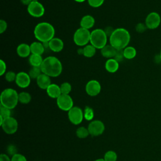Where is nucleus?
<instances>
[{"instance_id": "1", "label": "nucleus", "mask_w": 161, "mask_h": 161, "mask_svg": "<svg viewBox=\"0 0 161 161\" xmlns=\"http://www.w3.org/2000/svg\"><path fill=\"white\" fill-rule=\"evenodd\" d=\"M40 68L43 74L52 77H58L62 71L61 62L54 56H49L43 59Z\"/></svg>"}, {"instance_id": "2", "label": "nucleus", "mask_w": 161, "mask_h": 161, "mask_svg": "<svg viewBox=\"0 0 161 161\" xmlns=\"http://www.w3.org/2000/svg\"><path fill=\"white\" fill-rule=\"evenodd\" d=\"M130 41V33L127 30L123 28L115 29L113 34L109 37L110 45L116 49H124L128 47Z\"/></svg>"}, {"instance_id": "3", "label": "nucleus", "mask_w": 161, "mask_h": 161, "mask_svg": "<svg viewBox=\"0 0 161 161\" xmlns=\"http://www.w3.org/2000/svg\"><path fill=\"white\" fill-rule=\"evenodd\" d=\"M34 35L40 42L50 41L55 35V29L49 23L42 22L37 24L34 29Z\"/></svg>"}, {"instance_id": "4", "label": "nucleus", "mask_w": 161, "mask_h": 161, "mask_svg": "<svg viewBox=\"0 0 161 161\" xmlns=\"http://www.w3.org/2000/svg\"><path fill=\"white\" fill-rule=\"evenodd\" d=\"M0 100L1 106L12 109L16 106L19 101L18 94L12 88L5 89L1 94Z\"/></svg>"}, {"instance_id": "5", "label": "nucleus", "mask_w": 161, "mask_h": 161, "mask_svg": "<svg viewBox=\"0 0 161 161\" xmlns=\"http://www.w3.org/2000/svg\"><path fill=\"white\" fill-rule=\"evenodd\" d=\"M108 36L105 33L104 30L95 29L91 32L90 43L96 48L102 49L106 45Z\"/></svg>"}, {"instance_id": "6", "label": "nucleus", "mask_w": 161, "mask_h": 161, "mask_svg": "<svg viewBox=\"0 0 161 161\" xmlns=\"http://www.w3.org/2000/svg\"><path fill=\"white\" fill-rule=\"evenodd\" d=\"M91 38V33L89 30L79 28L77 29L73 36L74 42L78 46H85L89 42H90Z\"/></svg>"}, {"instance_id": "7", "label": "nucleus", "mask_w": 161, "mask_h": 161, "mask_svg": "<svg viewBox=\"0 0 161 161\" xmlns=\"http://www.w3.org/2000/svg\"><path fill=\"white\" fill-rule=\"evenodd\" d=\"M161 23V18L160 14L155 11L150 13L145 18V24L147 28L150 30H155L157 28Z\"/></svg>"}, {"instance_id": "8", "label": "nucleus", "mask_w": 161, "mask_h": 161, "mask_svg": "<svg viewBox=\"0 0 161 161\" xmlns=\"http://www.w3.org/2000/svg\"><path fill=\"white\" fill-rule=\"evenodd\" d=\"M68 118L72 124L77 125L82 121L84 114L80 108L77 106H73L68 111Z\"/></svg>"}, {"instance_id": "9", "label": "nucleus", "mask_w": 161, "mask_h": 161, "mask_svg": "<svg viewBox=\"0 0 161 161\" xmlns=\"http://www.w3.org/2000/svg\"><path fill=\"white\" fill-rule=\"evenodd\" d=\"M3 130L7 134H13L18 130V122L13 117H9L4 119L3 123L1 125Z\"/></svg>"}, {"instance_id": "10", "label": "nucleus", "mask_w": 161, "mask_h": 161, "mask_svg": "<svg viewBox=\"0 0 161 161\" xmlns=\"http://www.w3.org/2000/svg\"><path fill=\"white\" fill-rule=\"evenodd\" d=\"M73 100L69 94H62L57 99V104L62 111H69L73 107Z\"/></svg>"}, {"instance_id": "11", "label": "nucleus", "mask_w": 161, "mask_h": 161, "mask_svg": "<svg viewBox=\"0 0 161 161\" xmlns=\"http://www.w3.org/2000/svg\"><path fill=\"white\" fill-rule=\"evenodd\" d=\"M28 13L33 17L40 18L44 14L45 8L42 3L38 1H32L27 8Z\"/></svg>"}, {"instance_id": "12", "label": "nucleus", "mask_w": 161, "mask_h": 161, "mask_svg": "<svg viewBox=\"0 0 161 161\" xmlns=\"http://www.w3.org/2000/svg\"><path fill=\"white\" fill-rule=\"evenodd\" d=\"M88 131L92 136H96L101 135L105 129L104 123L100 120L92 121L88 125Z\"/></svg>"}, {"instance_id": "13", "label": "nucleus", "mask_w": 161, "mask_h": 161, "mask_svg": "<svg viewBox=\"0 0 161 161\" xmlns=\"http://www.w3.org/2000/svg\"><path fill=\"white\" fill-rule=\"evenodd\" d=\"M101 90V84L96 80H91L86 85V91L91 96H97L100 93Z\"/></svg>"}, {"instance_id": "14", "label": "nucleus", "mask_w": 161, "mask_h": 161, "mask_svg": "<svg viewBox=\"0 0 161 161\" xmlns=\"http://www.w3.org/2000/svg\"><path fill=\"white\" fill-rule=\"evenodd\" d=\"M31 82V78L28 73L19 72L16 74L15 82L16 85L21 88H26L29 86Z\"/></svg>"}, {"instance_id": "15", "label": "nucleus", "mask_w": 161, "mask_h": 161, "mask_svg": "<svg viewBox=\"0 0 161 161\" xmlns=\"http://www.w3.org/2000/svg\"><path fill=\"white\" fill-rule=\"evenodd\" d=\"M49 48L54 52H59L62 51L64 48L63 41L58 38L54 37L48 42Z\"/></svg>"}, {"instance_id": "16", "label": "nucleus", "mask_w": 161, "mask_h": 161, "mask_svg": "<svg viewBox=\"0 0 161 161\" xmlns=\"http://www.w3.org/2000/svg\"><path fill=\"white\" fill-rule=\"evenodd\" d=\"M36 83L38 86L42 89H47L51 84L50 77L42 73L36 79Z\"/></svg>"}, {"instance_id": "17", "label": "nucleus", "mask_w": 161, "mask_h": 161, "mask_svg": "<svg viewBox=\"0 0 161 161\" xmlns=\"http://www.w3.org/2000/svg\"><path fill=\"white\" fill-rule=\"evenodd\" d=\"M46 91L48 96L54 99H57L62 94L60 86L55 84H51Z\"/></svg>"}, {"instance_id": "18", "label": "nucleus", "mask_w": 161, "mask_h": 161, "mask_svg": "<svg viewBox=\"0 0 161 161\" xmlns=\"http://www.w3.org/2000/svg\"><path fill=\"white\" fill-rule=\"evenodd\" d=\"M16 52L18 55L22 58H25L28 57L30 55L31 50H30V45L26 43H21L19 44L17 48Z\"/></svg>"}, {"instance_id": "19", "label": "nucleus", "mask_w": 161, "mask_h": 161, "mask_svg": "<svg viewBox=\"0 0 161 161\" xmlns=\"http://www.w3.org/2000/svg\"><path fill=\"white\" fill-rule=\"evenodd\" d=\"M94 23L95 19L92 16L86 15L82 18L80 22V25L81 28L89 30L94 26Z\"/></svg>"}, {"instance_id": "20", "label": "nucleus", "mask_w": 161, "mask_h": 161, "mask_svg": "<svg viewBox=\"0 0 161 161\" xmlns=\"http://www.w3.org/2000/svg\"><path fill=\"white\" fill-rule=\"evenodd\" d=\"M119 68V62L113 58H109L105 63L106 70L110 73L116 72Z\"/></svg>"}, {"instance_id": "21", "label": "nucleus", "mask_w": 161, "mask_h": 161, "mask_svg": "<svg viewBox=\"0 0 161 161\" xmlns=\"http://www.w3.org/2000/svg\"><path fill=\"white\" fill-rule=\"evenodd\" d=\"M45 47L40 42H34L30 45L31 53L42 55L45 51Z\"/></svg>"}, {"instance_id": "22", "label": "nucleus", "mask_w": 161, "mask_h": 161, "mask_svg": "<svg viewBox=\"0 0 161 161\" xmlns=\"http://www.w3.org/2000/svg\"><path fill=\"white\" fill-rule=\"evenodd\" d=\"M101 53L104 57L111 58H113L115 55L116 48L111 45H106L101 49Z\"/></svg>"}, {"instance_id": "23", "label": "nucleus", "mask_w": 161, "mask_h": 161, "mask_svg": "<svg viewBox=\"0 0 161 161\" xmlns=\"http://www.w3.org/2000/svg\"><path fill=\"white\" fill-rule=\"evenodd\" d=\"M43 60L41 55L31 53L29 57V62L32 67H40Z\"/></svg>"}, {"instance_id": "24", "label": "nucleus", "mask_w": 161, "mask_h": 161, "mask_svg": "<svg viewBox=\"0 0 161 161\" xmlns=\"http://www.w3.org/2000/svg\"><path fill=\"white\" fill-rule=\"evenodd\" d=\"M124 57L125 58L131 60L135 57L136 55V50L133 47H126L123 49Z\"/></svg>"}, {"instance_id": "25", "label": "nucleus", "mask_w": 161, "mask_h": 161, "mask_svg": "<svg viewBox=\"0 0 161 161\" xmlns=\"http://www.w3.org/2000/svg\"><path fill=\"white\" fill-rule=\"evenodd\" d=\"M84 54L83 55L87 58H91L93 57L96 53V48L91 45H87L84 48Z\"/></svg>"}, {"instance_id": "26", "label": "nucleus", "mask_w": 161, "mask_h": 161, "mask_svg": "<svg viewBox=\"0 0 161 161\" xmlns=\"http://www.w3.org/2000/svg\"><path fill=\"white\" fill-rule=\"evenodd\" d=\"M31 99V95L26 92H21L18 94V100L22 104H28Z\"/></svg>"}, {"instance_id": "27", "label": "nucleus", "mask_w": 161, "mask_h": 161, "mask_svg": "<svg viewBox=\"0 0 161 161\" xmlns=\"http://www.w3.org/2000/svg\"><path fill=\"white\" fill-rule=\"evenodd\" d=\"M42 70L40 67H32L29 72H28V75H30L31 79H37L39 75L42 74Z\"/></svg>"}, {"instance_id": "28", "label": "nucleus", "mask_w": 161, "mask_h": 161, "mask_svg": "<svg viewBox=\"0 0 161 161\" xmlns=\"http://www.w3.org/2000/svg\"><path fill=\"white\" fill-rule=\"evenodd\" d=\"M89 132L87 128H86L84 126L79 127L76 130V135L79 138H85L88 136Z\"/></svg>"}, {"instance_id": "29", "label": "nucleus", "mask_w": 161, "mask_h": 161, "mask_svg": "<svg viewBox=\"0 0 161 161\" xmlns=\"http://www.w3.org/2000/svg\"><path fill=\"white\" fill-rule=\"evenodd\" d=\"M104 160L105 161H116L117 154L113 150H109L104 154Z\"/></svg>"}, {"instance_id": "30", "label": "nucleus", "mask_w": 161, "mask_h": 161, "mask_svg": "<svg viewBox=\"0 0 161 161\" xmlns=\"http://www.w3.org/2000/svg\"><path fill=\"white\" fill-rule=\"evenodd\" d=\"M60 87L61 93L64 94H69L72 90V86L70 84H69L67 82L62 83L60 85Z\"/></svg>"}, {"instance_id": "31", "label": "nucleus", "mask_w": 161, "mask_h": 161, "mask_svg": "<svg viewBox=\"0 0 161 161\" xmlns=\"http://www.w3.org/2000/svg\"><path fill=\"white\" fill-rule=\"evenodd\" d=\"M0 116L3 118L4 119L10 117L11 116V109L1 105V107H0Z\"/></svg>"}, {"instance_id": "32", "label": "nucleus", "mask_w": 161, "mask_h": 161, "mask_svg": "<svg viewBox=\"0 0 161 161\" xmlns=\"http://www.w3.org/2000/svg\"><path fill=\"white\" fill-rule=\"evenodd\" d=\"M84 116L86 118V119H87L88 121L91 120L94 117V111H93L92 109L88 106L86 107Z\"/></svg>"}, {"instance_id": "33", "label": "nucleus", "mask_w": 161, "mask_h": 161, "mask_svg": "<svg viewBox=\"0 0 161 161\" xmlns=\"http://www.w3.org/2000/svg\"><path fill=\"white\" fill-rule=\"evenodd\" d=\"M124 58L125 57L123 53V49H116V53L113 58L115 59L117 62H120L123 60Z\"/></svg>"}, {"instance_id": "34", "label": "nucleus", "mask_w": 161, "mask_h": 161, "mask_svg": "<svg viewBox=\"0 0 161 161\" xmlns=\"http://www.w3.org/2000/svg\"><path fill=\"white\" fill-rule=\"evenodd\" d=\"M16 74L13 71H8L5 74V79L8 82H13L16 80Z\"/></svg>"}, {"instance_id": "35", "label": "nucleus", "mask_w": 161, "mask_h": 161, "mask_svg": "<svg viewBox=\"0 0 161 161\" xmlns=\"http://www.w3.org/2000/svg\"><path fill=\"white\" fill-rule=\"evenodd\" d=\"M104 1V0H87L89 4L92 8H98L101 6Z\"/></svg>"}, {"instance_id": "36", "label": "nucleus", "mask_w": 161, "mask_h": 161, "mask_svg": "<svg viewBox=\"0 0 161 161\" xmlns=\"http://www.w3.org/2000/svg\"><path fill=\"white\" fill-rule=\"evenodd\" d=\"M147 29V27L145 24L143 23H138L136 26H135V30L138 33H142L145 31V30Z\"/></svg>"}, {"instance_id": "37", "label": "nucleus", "mask_w": 161, "mask_h": 161, "mask_svg": "<svg viewBox=\"0 0 161 161\" xmlns=\"http://www.w3.org/2000/svg\"><path fill=\"white\" fill-rule=\"evenodd\" d=\"M11 161H27L26 157L19 153H16L11 157Z\"/></svg>"}, {"instance_id": "38", "label": "nucleus", "mask_w": 161, "mask_h": 161, "mask_svg": "<svg viewBox=\"0 0 161 161\" xmlns=\"http://www.w3.org/2000/svg\"><path fill=\"white\" fill-rule=\"evenodd\" d=\"M6 70V64L3 60H0V75H3L5 74Z\"/></svg>"}, {"instance_id": "39", "label": "nucleus", "mask_w": 161, "mask_h": 161, "mask_svg": "<svg viewBox=\"0 0 161 161\" xmlns=\"http://www.w3.org/2000/svg\"><path fill=\"white\" fill-rule=\"evenodd\" d=\"M7 151H8V153L9 155H11L12 156L14 155V154L17 153H16L17 152V148L14 145H10L8 146Z\"/></svg>"}, {"instance_id": "40", "label": "nucleus", "mask_w": 161, "mask_h": 161, "mask_svg": "<svg viewBox=\"0 0 161 161\" xmlns=\"http://www.w3.org/2000/svg\"><path fill=\"white\" fill-rule=\"evenodd\" d=\"M8 25L6 21L3 19L0 20V33H3L7 29Z\"/></svg>"}, {"instance_id": "41", "label": "nucleus", "mask_w": 161, "mask_h": 161, "mask_svg": "<svg viewBox=\"0 0 161 161\" xmlns=\"http://www.w3.org/2000/svg\"><path fill=\"white\" fill-rule=\"evenodd\" d=\"M114 30H115V29H114L111 26H107L104 30V31L105 33L106 34L107 36H109V37L111 36V35L113 34V33L114 32Z\"/></svg>"}, {"instance_id": "42", "label": "nucleus", "mask_w": 161, "mask_h": 161, "mask_svg": "<svg viewBox=\"0 0 161 161\" xmlns=\"http://www.w3.org/2000/svg\"><path fill=\"white\" fill-rule=\"evenodd\" d=\"M0 161H11V159H10L8 155L2 153L0 155Z\"/></svg>"}, {"instance_id": "43", "label": "nucleus", "mask_w": 161, "mask_h": 161, "mask_svg": "<svg viewBox=\"0 0 161 161\" xmlns=\"http://www.w3.org/2000/svg\"><path fill=\"white\" fill-rule=\"evenodd\" d=\"M20 1L23 4L27 5V6H28L32 2V0H20Z\"/></svg>"}, {"instance_id": "44", "label": "nucleus", "mask_w": 161, "mask_h": 161, "mask_svg": "<svg viewBox=\"0 0 161 161\" xmlns=\"http://www.w3.org/2000/svg\"><path fill=\"white\" fill-rule=\"evenodd\" d=\"M77 53H78L79 55H83L84 54V49H83V48H79L77 50Z\"/></svg>"}, {"instance_id": "45", "label": "nucleus", "mask_w": 161, "mask_h": 161, "mask_svg": "<svg viewBox=\"0 0 161 161\" xmlns=\"http://www.w3.org/2000/svg\"><path fill=\"white\" fill-rule=\"evenodd\" d=\"M74 1H76V2H77V3H82V2L85 1L86 0H74Z\"/></svg>"}, {"instance_id": "46", "label": "nucleus", "mask_w": 161, "mask_h": 161, "mask_svg": "<svg viewBox=\"0 0 161 161\" xmlns=\"http://www.w3.org/2000/svg\"><path fill=\"white\" fill-rule=\"evenodd\" d=\"M94 161H105V160H104V158H98V159L95 160Z\"/></svg>"}, {"instance_id": "47", "label": "nucleus", "mask_w": 161, "mask_h": 161, "mask_svg": "<svg viewBox=\"0 0 161 161\" xmlns=\"http://www.w3.org/2000/svg\"><path fill=\"white\" fill-rule=\"evenodd\" d=\"M159 57H160V59L161 60V48H160V53H159Z\"/></svg>"}, {"instance_id": "48", "label": "nucleus", "mask_w": 161, "mask_h": 161, "mask_svg": "<svg viewBox=\"0 0 161 161\" xmlns=\"http://www.w3.org/2000/svg\"><path fill=\"white\" fill-rule=\"evenodd\" d=\"M32 1H38V0H32Z\"/></svg>"}]
</instances>
